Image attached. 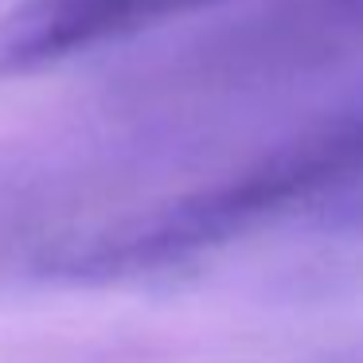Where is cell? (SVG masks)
I'll return each mask as SVG.
<instances>
[{
	"mask_svg": "<svg viewBox=\"0 0 363 363\" xmlns=\"http://www.w3.org/2000/svg\"><path fill=\"white\" fill-rule=\"evenodd\" d=\"M355 176H363V113H344L277 145L274 152L211 188H199L113 230L79 238L74 246L59 250L48 266L59 277H79V281L152 274L199 250H211L281 215L285 207L305 203Z\"/></svg>",
	"mask_w": 363,
	"mask_h": 363,
	"instance_id": "1",
	"label": "cell"
},
{
	"mask_svg": "<svg viewBox=\"0 0 363 363\" xmlns=\"http://www.w3.org/2000/svg\"><path fill=\"white\" fill-rule=\"evenodd\" d=\"M215 0H20L0 16V79H20Z\"/></svg>",
	"mask_w": 363,
	"mask_h": 363,
	"instance_id": "2",
	"label": "cell"
},
{
	"mask_svg": "<svg viewBox=\"0 0 363 363\" xmlns=\"http://www.w3.org/2000/svg\"><path fill=\"white\" fill-rule=\"evenodd\" d=\"M359 4H363V0H359Z\"/></svg>",
	"mask_w": 363,
	"mask_h": 363,
	"instance_id": "3",
	"label": "cell"
}]
</instances>
